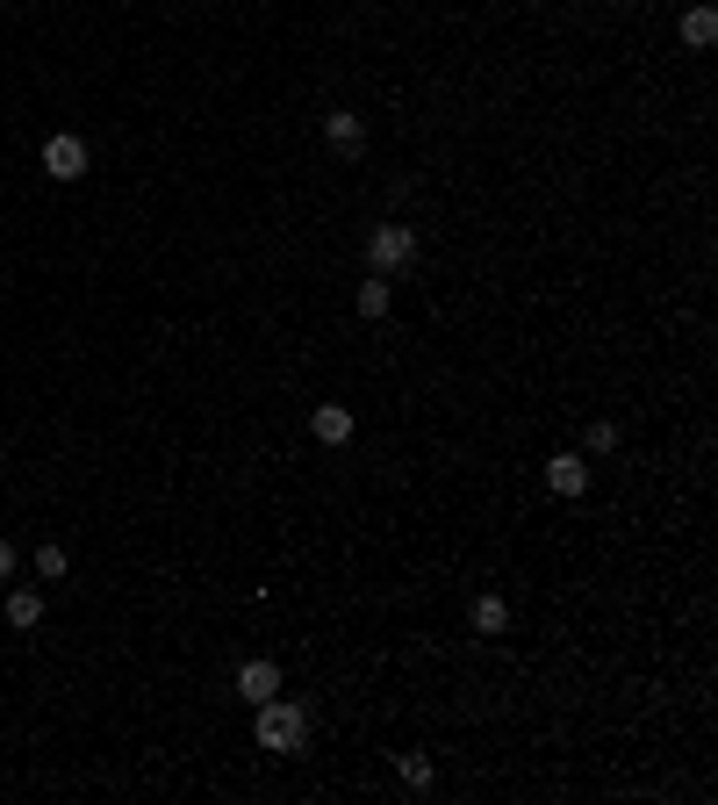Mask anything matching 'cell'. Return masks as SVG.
Returning <instances> with one entry per match:
<instances>
[{
  "label": "cell",
  "instance_id": "cell-1",
  "mask_svg": "<svg viewBox=\"0 0 718 805\" xmlns=\"http://www.w3.org/2000/svg\"><path fill=\"white\" fill-rule=\"evenodd\" d=\"M302 741H309L302 705H288V698H266V705H259V748H274V755H302Z\"/></svg>",
  "mask_w": 718,
  "mask_h": 805
},
{
  "label": "cell",
  "instance_id": "cell-2",
  "mask_svg": "<svg viewBox=\"0 0 718 805\" xmlns=\"http://www.w3.org/2000/svg\"><path fill=\"white\" fill-rule=\"evenodd\" d=\"M367 259H374V274H403L417 259V230L410 223H381L374 238H367Z\"/></svg>",
  "mask_w": 718,
  "mask_h": 805
},
{
  "label": "cell",
  "instance_id": "cell-3",
  "mask_svg": "<svg viewBox=\"0 0 718 805\" xmlns=\"http://www.w3.org/2000/svg\"><path fill=\"white\" fill-rule=\"evenodd\" d=\"M44 173H51V180H80V173H86V144L80 138H51V144H44Z\"/></svg>",
  "mask_w": 718,
  "mask_h": 805
},
{
  "label": "cell",
  "instance_id": "cell-4",
  "mask_svg": "<svg viewBox=\"0 0 718 805\" xmlns=\"http://www.w3.org/2000/svg\"><path fill=\"white\" fill-rule=\"evenodd\" d=\"M324 138H331V152H345V158H359L367 152V122L352 116V108H331V122H324Z\"/></svg>",
  "mask_w": 718,
  "mask_h": 805
},
{
  "label": "cell",
  "instance_id": "cell-5",
  "mask_svg": "<svg viewBox=\"0 0 718 805\" xmlns=\"http://www.w3.org/2000/svg\"><path fill=\"white\" fill-rule=\"evenodd\" d=\"M547 482H553V497H582V489H589V461H582V453H553Z\"/></svg>",
  "mask_w": 718,
  "mask_h": 805
},
{
  "label": "cell",
  "instance_id": "cell-6",
  "mask_svg": "<svg viewBox=\"0 0 718 805\" xmlns=\"http://www.w3.org/2000/svg\"><path fill=\"white\" fill-rule=\"evenodd\" d=\"M238 698H252V705L280 698V668H274V662H244V668H238Z\"/></svg>",
  "mask_w": 718,
  "mask_h": 805
},
{
  "label": "cell",
  "instance_id": "cell-7",
  "mask_svg": "<svg viewBox=\"0 0 718 805\" xmlns=\"http://www.w3.org/2000/svg\"><path fill=\"white\" fill-rule=\"evenodd\" d=\"M309 431H316V439H324V446H345V439H352V411H338V403H324V411L309 417Z\"/></svg>",
  "mask_w": 718,
  "mask_h": 805
},
{
  "label": "cell",
  "instance_id": "cell-8",
  "mask_svg": "<svg viewBox=\"0 0 718 805\" xmlns=\"http://www.w3.org/2000/svg\"><path fill=\"white\" fill-rule=\"evenodd\" d=\"M475 634L503 640V634H511V604H503V597H475Z\"/></svg>",
  "mask_w": 718,
  "mask_h": 805
},
{
  "label": "cell",
  "instance_id": "cell-9",
  "mask_svg": "<svg viewBox=\"0 0 718 805\" xmlns=\"http://www.w3.org/2000/svg\"><path fill=\"white\" fill-rule=\"evenodd\" d=\"M36 618H44V597H36V590H15V597H8V626H22V634H29Z\"/></svg>",
  "mask_w": 718,
  "mask_h": 805
},
{
  "label": "cell",
  "instance_id": "cell-10",
  "mask_svg": "<svg viewBox=\"0 0 718 805\" xmlns=\"http://www.w3.org/2000/svg\"><path fill=\"white\" fill-rule=\"evenodd\" d=\"M711 36H718V15H711V8H690V15H683V44H697V51H704Z\"/></svg>",
  "mask_w": 718,
  "mask_h": 805
},
{
  "label": "cell",
  "instance_id": "cell-11",
  "mask_svg": "<svg viewBox=\"0 0 718 805\" xmlns=\"http://www.w3.org/2000/svg\"><path fill=\"white\" fill-rule=\"evenodd\" d=\"M359 317H388V274H374L359 288Z\"/></svg>",
  "mask_w": 718,
  "mask_h": 805
},
{
  "label": "cell",
  "instance_id": "cell-12",
  "mask_svg": "<svg viewBox=\"0 0 718 805\" xmlns=\"http://www.w3.org/2000/svg\"><path fill=\"white\" fill-rule=\"evenodd\" d=\"M36 576H44V583L65 576V547H36Z\"/></svg>",
  "mask_w": 718,
  "mask_h": 805
},
{
  "label": "cell",
  "instance_id": "cell-13",
  "mask_svg": "<svg viewBox=\"0 0 718 805\" xmlns=\"http://www.w3.org/2000/svg\"><path fill=\"white\" fill-rule=\"evenodd\" d=\"M403 784H417V791L431 784V755H403Z\"/></svg>",
  "mask_w": 718,
  "mask_h": 805
},
{
  "label": "cell",
  "instance_id": "cell-14",
  "mask_svg": "<svg viewBox=\"0 0 718 805\" xmlns=\"http://www.w3.org/2000/svg\"><path fill=\"white\" fill-rule=\"evenodd\" d=\"M611 446H618V425H611V417H603V425H589V453H611Z\"/></svg>",
  "mask_w": 718,
  "mask_h": 805
},
{
  "label": "cell",
  "instance_id": "cell-15",
  "mask_svg": "<svg viewBox=\"0 0 718 805\" xmlns=\"http://www.w3.org/2000/svg\"><path fill=\"white\" fill-rule=\"evenodd\" d=\"M0 576H15V547L8 540H0Z\"/></svg>",
  "mask_w": 718,
  "mask_h": 805
}]
</instances>
